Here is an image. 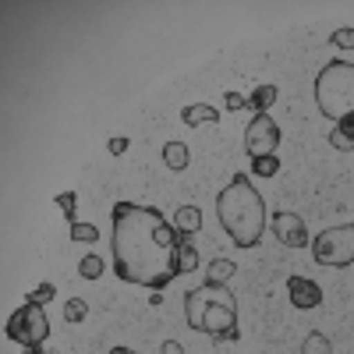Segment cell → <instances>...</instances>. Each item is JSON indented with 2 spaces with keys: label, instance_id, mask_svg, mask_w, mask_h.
<instances>
[{
  "label": "cell",
  "instance_id": "1",
  "mask_svg": "<svg viewBox=\"0 0 354 354\" xmlns=\"http://www.w3.org/2000/svg\"><path fill=\"white\" fill-rule=\"evenodd\" d=\"M113 270L121 280L163 290L181 273L185 234L153 205L117 202L113 205Z\"/></svg>",
  "mask_w": 354,
  "mask_h": 354
},
{
  "label": "cell",
  "instance_id": "2",
  "mask_svg": "<svg viewBox=\"0 0 354 354\" xmlns=\"http://www.w3.org/2000/svg\"><path fill=\"white\" fill-rule=\"evenodd\" d=\"M216 216L238 248H255L266 230V202L248 174H234L230 185L216 195Z\"/></svg>",
  "mask_w": 354,
  "mask_h": 354
},
{
  "label": "cell",
  "instance_id": "3",
  "mask_svg": "<svg viewBox=\"0 0 354 354\" xmlns=\"http://www.w3.org/2000/svg\"><path fill=\"white\" fill-rule=\"evenodd\" d=\"M185 319L213 340H238V298L227 283H202L185 294Z\"/></svg>",
  "mask_w": 354,
  "mask_h": 354
},
{
  "label": "cell",
  "instance_id": "4",
  "mask_svg": "<svg viewBox=\"0 0 354 354\" xmlns=\"http://www.w3.org/2000/svg\"><path fill=\"white\" fill-rule=\"evenodd\" d=\"M315 100L319 110L337 124L354 117V61H326L315 78Z\"/></svg>",
  "mask_w": 354,
  "mask_h": 354
},
{
  "label": "cell",
  "instance_id": "5",
  "mask_svg": "<svg viewBox=\"0 0 354 354\" xmlns=\"http://www.w3.org/2000/svg\"><path fill=\"white\" fill-rule=\"evenodd\" d=\"M312 255L319 266L326 270H344L354 262V223H340V227H326L312 241Z\"/></svg>",
  "mask_w": 354,
  "mask_h": 354
},
{
  "label": "cell",
  "instance_id": "6",
  "mask_svg": "<svg viewBox=\"0 0 354 354\" xmlns=\"http://www.w3.org/2000/svg\"><path fill=\"white\" fill-rule=\"evenodd\" d=\"M8 337H11L15 344H21L25 351H39L43 340L50 337V319L43 315L39 305L25 301V305L15 308L11 319H8Z\"/></svg>",
  "mask_w": 354,
  "mask_h": 354
},
{
  "label": "cell",
  "instance_id": "7",
  "mask_svg": "<svg viewBox=\"0 0 354 354\" xmlns=\"http://www.w3.org/2000/svg\"><path fill=\"white\" fill-rule=\"evenodd\" d=\"M277 145H280V124L273 121L270 113H255L252 124L245 128V153L252 160L259 156H277Z\"/></svg>",
  "mask_w": 354,
  "mask_h": 354
},
{
  "label": "cell",
  "instance_id": "8",
  "mask_svg": "<svg viewBox=\"0 0 354 354\" xmlns=\"http://www.w3.org/2000/svg\"><path fill=\"white\" fill-rule=\"evenodd\" d=\"M270 230L277 234V241L287 245V248H305V245H312V241H308V230H305V220H301L298 213H287V209L273 213V216H270Z\"/></svg>",
  "mask_w": 354,
  "mask_h": 354
},
{
  "label": "cell",
  "instance_id": "9",
  "mask_svg": "<svg viewBox=\"0 0 354 354\" xmlns=\"http://www.w3.org/2000/svg\"><path fill=\"white\" fill-rule=\"evenodd\" d=\"M287 294H290V301L294 308H315L322 301V287L308 277H290L287 280Z\"/></svg>",
  "mask_w": 354,
  "mask_h": 354
},
{
  "label": "cell",
  "instance_id": "10",
  "mask_svg": "<svg viewBox=\"0 0 354 354\" xmlns=\"http://www.w3.org/2000/svg\"><path fill=\"white\" fill-rule=\"evenodd\" d=\"M216 106H209V103H192V106H185V113H181V121L188 124V128H198V124H216Z\"/></svg>",
  "mask_w": 354,
  "mask_h": 354
},
{
  "label": "cell",
  "instance_id": "11",
  "mask_svg": "<svg viewBox=\"0 0 354 354\" xmlns=\"http://www.w3.org/2000/svg\"><path fill=\"white\" fill-rule=\"evenodd\" d=\"M174 227L181 230L185 238H188V234H198L202 230V209H198V205H181L177 216H174Z\"/></svg>",
  "mask_w": 354,
  "mask_h": 354
},
{
  "label": "cell",
  "instance_id": "12",
  "mask_svg": "<svg viewBox=\"0 0 354 354\" xmlns=\"http://www.w3.org/2000/svg\"><path fill=\"white\" fill-rule=\"evenodd\" d=\"M330 145L337 153H354V117H347L330 131Z\"/></svg>",
  "mask_w": 354,
  "mask_h": 354
},
{
  "label": "cell",
  "instance_id": "13",
  "mask_svg": "<svg viewBox=\"0 0 354 354\" xmlns=\"http://www.w3.org/2000/svg\"><path fill=\"white\" fill-rule=\"evenodd\" d=\"M163 163H167L170 170H185V167L192 163L188 145H185V142H167V145H163Z\"/></svg>",
  "mask_w": 354,
  "mask_h": 354
},
{
  "label": "cell",
  "instance_id": "14",
  "mask_svg": "<svg viewBox=\"0 0 354 354\" xmlns=\"http://www.w3.org/2000/svg\"><path fill=\"white\" fill-rule=\"evenodd\" d=\"M234 273H238V266H234L230 259H213L209 266H205V283H227Z\"/></svg>",
  "mask_w": 354,
  "mask_h": 354
},
{
  "label": "cell",
  "instance_id": "15",
  "mask_svg": "<svg viewBox=\"0 0 354 354\" xmlns=\"http://www.w3.org/2000/svg\"><path fill=\"white\" fill-rule=\"evenodd\" d=\"M248 103H252L255 113H270V106L277 103V85H259L255 93L248 96Z\"/></svg>",
  "mask_w": 354,
  "mask_h": 354
},
{
  "label": "cell",
  "instance_id": "16",
  "mask_svg": "<svg viewBox=\"0 0 354 354\" xmlns=\"http://www.w3.org/2000/svg\"><path fill=\"white\" fill-rule=\"evenodd\" d=\"M301 354H333V344L326 340V333L312 330V333L301 340Z\"/></svg>",
  "mask_w": 354,
  "mask_h": 354
},
{
  "label": "cell",
  "instance_id": "17",
  "mask_svg": "<svg viewBox=\"0 0 354 354\" xmlns=\"http://www.w3.org/2000/svg\"><path fill=\"white\" fill-rule=\"evenodd\" d=\"M103 270H106V262H103L100 255H85V259L78 262V273H82L85 280H100Z\"/></svg>",
  "mask_w": 354,
  "mask_h": 354
},
{
  "label": "cell",
  "instance_id": "18",
  "mask_svg": "<svg viewBox=\"0 0 354 354\" xmlns=\"http://www.w3.org/2000/svg\"><path fill=\"white\" fill-rule=\"evenodd\" d=\"M71 241H82V245H93V241H100V230L93 227V223H71Z\"/></svg>",
  "mask_w": 354,
  "mask_h": 354
},
{
  "label": "cell",
  "instance_id": "19",
  "mask_svg": "<svg viewBox=\"0 0 354 354\" xmlns=\"http://www.w3.org/2000/svg\"><path fill=\"white\" fill-rule=\"evenodd\" d=\"M85 315H88V305H85L82 298H71V301L64 305V319L71 322V326H75V322H82Z\"/></svg>",
  "mask_w": 354,
  "mask_h": 354
},
{
  "label": "cell",
  "instance_id": "20",
  "mask_svg": "<svg viewBox=\"0 0 354 354\" xmlns=\"http://www.w3.org/2000/svg\"><path fill=\"white\" fill-rule=\"evenodd\" d=\"M252 167H255L259 177H273L280 170V160L277 156H259V160H252Z\"/></svg>",
  "mask_w": 354,
  "mask_h": 354
},
{
  "label": "cell",
  "instance_id": "21",
  "mask_svg": "<svg viewBox=\"0 0 354 354\" xmlns=\"http://www.w3.org/2000/svg\"><path fill=\"white\" fill-rule=\"evenodd\" d=\"M57 205H61L64 216L75 223V213H78V195H75V192H61V195H57Z\"/></svg>",
  "mask_w": 354,
  "mask_h": 354
},
{
  "label": "cell",
  "instance_id": "22",
  "mask_svg": "<svg viewBox=\"0 0 354 354\" xmlns=\"http://www.w3.org/2000/svg\"><path fill=\"white\" fill-rule=\"evenodd\" d=\"M198 266V252H195V245L185 238V248H181V273H192Z\"/></svg>",
  "mask_w": 354,
  "mask_h": 354
},
{
  "label": "cell",
  "instance_id": "23",
  "mask_svg": "<svg viewBox=\"0 0 354 354\" xmlns=\"http://www.w3.org/2000/svg\"><path fill=\"white\" fill-rule=\"evenodd\" d=\"M330 43L340 46V50H354V28H333Z\"/></svg>",
  "mask_w": 354,
  "mask_h": 354
},
{
  "label": "cell",
  "instance_id": "24",
  "mask_svg": "<svg viewBox=\"0 0 354 354\" xmlns=\"http://www.w3.org/2000/svg\"><path fill=\"white\" fill-rule=\"evenodd\" d=\"M53 294H57V287H53V283H43V287H36L32 294H28V301H32V305H46Z\"/></svg>",
  "mask_w": 354,
  "mask_h": 354
},
{
  "label": "cell",
  "instance_id": "25",
  "mask_svg": "<svg viewBox=\"0 0 354 354\" xmlns=\"http://www.w3.org/2000/svg\"><path fill=\"white\" fill-rule=\"evenodd\" d=\"M223 100H227V110H248V106H252L248 96H241V93H227Z\"/></svg>",
  "mask_w": 354,
  "mask_h": 354
},
{
  "label": "cell",
  "instance_id": "26",
  "mask_svg": "<svg viewBox=\"0 0 354 354\" xmlns=\"http://www.w3.org/2000/svg\"><path fill=\"white\" fill-rule=\"evenodd\" d=\"M110 153H113V156L128 153V138H110Z\"/></svg>",
  "mask_w": 354,
  "mask_h": 354
},
{
  "label": "cell",
  "instance_id": "27",
  "mask_svg": "<svg viewBox=\"0 0 354 354\" xmlns=\"http://www.w3.org/2000/svg\"><path fill=\"white\" fill-rule=\"evenodd\" d=\"M163 354H185V347L177 340H163Z\"/></svg>",
  "mask_w": 354,
  "mask_h": 354
},
{
  "label": "cell",
  "instance_id": "28",
  "mask_svg": "<svg viewBox=\"0 0 354 354\" xmlns=\"http://www.w3.org/2000/svg\"><path fill=\"white\" fill-rule=\"evenodd\" d=\"M110 354H138V351H131V347H113Z\"/></svg>",
  "mask_w": 354,
  "mask_h": 354
},
{
  "label": "cell",
  "instance_id": "29",
  "mask_svg": "<svg viewBox=\"0 0 354 354\" xmlns=\"http://www.w3.org/2000/svg\"><path fill=\"white\" fill-rule=\"evenodd\" d=\"M28 354H53V351H43V347H39V351H28Z\"/></svg>",
  "mask_w": 354,
  "mask_h": 354
}]
</instances>
